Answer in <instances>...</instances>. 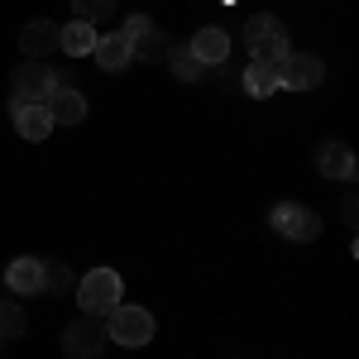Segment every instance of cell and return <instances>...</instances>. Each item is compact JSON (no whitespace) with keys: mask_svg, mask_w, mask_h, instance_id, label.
I'll return each instance as SVG.
<instances>
[{"mask_svg":"<svg viewBox=\"0 0 359 359\" xmlns=\"http://www.w3.org/2000/svg\"><path fill=\"white\" fill-rule=\"evenodd\" d=\"M120 292H125V283H120L115 269H91V273L77 283V306H82V316L106 321L115 306H120Z\"/></svg>","mask_w":359,"mask_h":359,"instance_id":"6da1fadb","label":"cell"},{"mask_svg":"<svg viewBox=\"0 0 359 359\" xmlns=\"http://www.w3.org/2000/svg\"><path fill=\"white\" fill-rule=\"evenodd\" d=\"M269 221H273V230L283 240H297V245L321 240V230H326V221H321L311 206H302V201H278L273 211H269Z\"/></svg>","mask_w":359,"mask_h":359,"instance_id":"7a4b0ae2","label":"cell"},{"mask_svg":"<svg viewBox=\"0 0 359 359\" xmlns=\"http://www.w3.org/2000/svg\"><path fill=\"white\" fill-rule=\"evenodd\" d=\"M106 335H111L115 345H130V350H139V345H149L154 340V316L144 311V306H115L111 316H106Z\"/></svg>","mask_w":359,"mask_h":359,"instance_id":"3957f363","label":"cell"},{"mask_svg":"<svg viewBox=\"0 0 359 359\" xmlns=\"http://www.w3.org/2000/svg\"><path fill=\"white\" fill-rule=\"evenodd\" d=\"M273 67H278V91H311V86L326 82V62L316 53H287Z\"/></svg>","mask_w":359,"mask_h":359,"instance_id":"277c9868","label":"cell"},{"mask_svg":"<svg viewBox=\"0 0 359 359\" xmlns=\"http://www.w3.org/2000/svg\"><path fill=\"white\" fill-rule=\"evenodd\" d=\"M106 321H96V316H77L67 331H62V355L67 359H101L106 350Z\"/></svg>","mask_w":359,"mask_h":359,"instance_id":"5b68a950","label":"cell"},{"mask_svg":"<svg viewBox=\"0 0 359 359\" xmlns=\"http://www.w3.org/2000/svg\"><path fill=\"white\" fill-rule=\"evenodd\" d=\"M311 163H316V172L321 177H331V182H355V149L345 144V139H321L316 144V154H311Z\"/></svg>","mask_w":359,"mask_h":359,"instance_id":"8992f818","label":"cell"},{"mask_svg":"<svg viewBox=\"0 0 359 359\" xmlns=\"http://www.w3.org/2000/svg\"><path fill=\"white\" fill-rule=\"evenodd\" d=\"M10 91L20 96V101H48L57 91V77H53V67L48 62H20L15 72H10Z\"/></svg>","mask_w":359,"mask_h":359,"instance_id":"52a82bcc","label":"cell"},{"mask_svg":"<svg viewBox=\"0 0 359 359\" xmlns=\"http://www.w3.org/2000/svg\"><path fill=\"white\" fill-rule=\"evenodd\" d=\"M120 34L130 39V48H135L139 62H154V57H163V53H168V39H163V29L154 25V15H130Z\"/></svg>","mask_w":359,"mask_h":359,"instance_id":"ba28073f","label":"cell"},{"mask_svg":"<svg viewBox=\"0 0 359 359\" xmlns=\"http://www.w3.org/2000/svg\"><path fill=\"white\" fill-rule=\"evenodd\" d=\"M10 120H15V130H20L29 144L53 135V115H48L43 101H20V96H10Z\"/></svg>","mask_w":359,"mask_h":359,"instance_id":"9c48e42d","label":"cell"},{"mask_svg":"<svg viewBox=\"0 0 359 359\" xmlns=\"http://www.w3.org/2000/svg\"><path fill=\"white\" fill-rule=\"evenodd\" d=\"M5 283H10V292H15V297H43V259H34V254L10 259Z\"/></svg>","mask_w":359,"mask_h":359,"instance_id":"30bf717a","label":"cell"},{"mask_svg":"<svg viewBox=\"0 0 359 359\" xmlns=\"http://www.w3.org/2000/svg\"><path fill=\"white\" fill-rule=\"evenodd\" d=\"M91 57H96L101 72H125V67H135V48H130V39H125L120 29H115V34H101L96 48H91Z\"/></svg>","mask_w":359,"mask_h":359,"instance_id":"8fae6325","label":"cell"},{"mask_svg":"<svg viewBox=\"0 0 359 359\" xmlns=\"http://www.w3.org/2000/svg\"><path fill=\"white\" fill-rule=\"evenodd\" d=\"M53 48H57V25L53 20H29V25L20 29V53H25L29 62H43Z\"/></svg>","mask_w":359,"mask_h":359,"instance_id":"7c38bea8","label":"cell"},{"mask_svg":"<svg viewBox=\"0 0 359 359\" xmlns=\"http://www.w3.org/2000/svg\"><path fill=\"white\" fill-rule=\"evenodd\" d=\"M187 48H192L206 67H221L225 57H230V34H225L221 25H206V29H196L192 39H187Z\"/></svg>","mask_w":359,"mask_h":359,"instance_id":"4fadbf2b","label":"cell"},{"mask_svg":"<svg viewBox=\"0 0 359 359\" xmlns=\"http://www.w3.org/2000/svg\"><path fill=\"white\" fill-rule=\"evenodd\" d=\"M43 106H48V115H53V125H82L86 120V96L77 91V86H57Z\"/></svg>","mask_w":359,"mask_h":359,"instance_id":"5bb4252c","label":"cell"},{"mask_svg":"<svg viewBox=\"0 0 359 359\" xmlns=\"http://www.w3.org/2000/svg\"><path fill=\"white\" fill-rule=\"evenodd\" d=\"M96 25H86V20H67V25H57V48L67 57H91V48H96Z\"/></svg>","mask_w":359,"mask_h":359,"instance_id":"9a60e30c","label":"cell"},{"mask_svg":"<svg viewBox=\"0 0 359 359\" xmlns=\"http://www.w3.org/2000/svg\"><path fill=\"white\" fill-rule=\"evenodd\" d=\"M168 67H172V77H182V82H201L206 77V62L187 48V43H168Z\"/></svg>","mask_w":359,"mask_h":359,"instance_id":"2e32d148","label":"cell"},{"mask_svg":"<svg viewBox=\"0 0 359 359\" xmlns=\"http://www.w3.org/2000/svg\"><path fill=\"white\" fill-rule=\"evenodd\" d=\"M245 91L254 96V101L273 96V91H278V67H273V62H259V57H249V67H245Z\"/></svg>","mask_w":359,"mask_h":359,"instance_id":"e0dca14e","label":"cell"},{"mask_svg":"<svg viewBox=\"0 0 359 359\" xmlns=\"http://www.w3.org/2000/svg\"><path fill=\"white\" fill-rule=\"evenodd\" d=\"M77 292V278L62 259H43V297H72Z\"/></svg>","mask_w":359,"mask_h":359,"instance_id":"ac0fdd59","label":"cell"},{"mask_svg":"<svg viewBox=\"0 0 359 359\" xmlns=\"http://www.w3.org/2000/svg\"><path fill=\"white\" fill-rule=\"evenodd\" d=\"M29 326L25 316V302H10V297H0V340H20Z\"/></svg>","mask_w":359,"mask_h":359,"instance_id":"d6986e66","label":"cell"},{"mask_svg":"<svg viewBox=\"0 0 359 359\" xmlns=\"http://www.w3.org/2000/svg\"><path fill=\"white\" fill-rule=\"evenodd\" d=\"M273 34H287V25L278 20V15H249L245 20V43H259V39H273Z\"/></svg>","mask_w":359,"mask_h":359,"instance_id":"ffe728a7","label":"cell"},{"mask_svg":"<svg viewBox=\"0 0 359 359\" xmlns=\"http://www.w3.org/2000/svg\"><path fill=\"white\" fill-rule=\"evenodd\" d=\"M249 53L259 57V62H278V57H287V53H292V39H287V34L259 39V43H249Z\"/></svg>","mask_w":359,"mask_h":359,"instance_id":"44dd1931","label":"cell"},{"mask_svg":"<svg viewBox=\"0 0 359 359\" xmlns=\"http://www.w3.org/2000/svg\"><path fill=\"white\" fill-rule=\"evenodd\" d=\"M115 15V0H72V20H86V25H101Z\"/></svg>","mask_w":359,"mask_h":359,"instance_id":"7402d4cb","label":"cell"},{"mask_svg":"<svg viewBox=\"0 0 359 359\" xmlns=\"http://www.w3.org/2000/svg\"><path fill=\"white\" fill-rule=\"evenodd\" d=\"M355 211H359V201H355V192H345V201H340V216L355 225Z\"/></svg>","mask_w":359,"mask_h":359,"instance_id":"603a6c76","label":"cell"}]
</instances>
